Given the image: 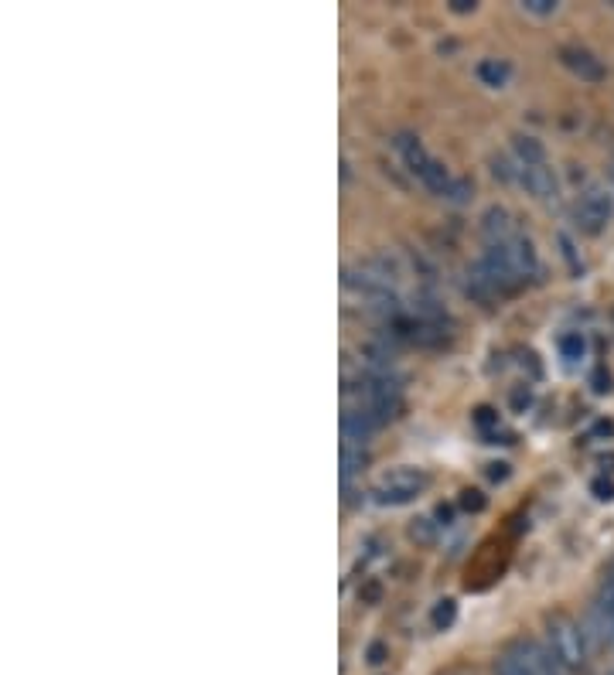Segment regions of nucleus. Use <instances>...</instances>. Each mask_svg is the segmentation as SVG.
Here are the masks:
<instances>
[{"instance_id":"nucleus-1","label":"nucleus","mask_w":614,"mask_h":675,"mask_svg":"<svg viewBox=\"0 0 614 675\" xmlns=\"http://www.w3.org/2000/svg\"><path fill=\"white\" fill-rule=\"evenodd\" d=\"M546 641H550V652L553 658L563 665L567 672H580L587 662V635H584V624H577L570 614H550L546 618Z\"/></svg>"},{"instance_id":"nucleus-2","label":"nucleus","mask_w":614,"mask_h":675,"mask_svg":"<svg viewBox=\"0 0 614 675\" xmlns=\"http://www.w3.org/2000/svg\"><path fill=\"white\" fill-rule=\"evenodd\" d=\"M423 488H427V474L423 471L396 468V471L383 474V481H379L376 491H372V498H376L379 505H406V502H413Z\"/></svg>"},{"instance_id":"nucleus-3","label":"nucleus","mask_w":614,"mask_h":675,"mask_svg":"<svg viewBox=\"0 0 614 675\" xmlns=\"http://www.w3.org/2000/svg\"><path fill=\"white\" fill-rule=\"evenodd\" d=\"M611 212H614V202L601 185H591L577 202V222L587 236H601L604 225L611 222Z\"/></svg>"},{"instance_id":"nucleus-4","label":"nucleus","mask_w":614,"mask_h":675,"mask_svg":"<svg viewBox=\"0 0 614 675\" xmlns=\"http://www.w3.org/2000/svg\"><path fill=\"white\" fill-rule=\"evenodd\" d=\"M509 652L522 665V672L526 675H567V669L553 658L550 648H543L533 638H516L509 645Z\"/></svg>"},{"instance_id":"nucleus-5","label":"nucleus","mask_w":614,"mask_h":675,"mask_svg":"<svg viewBox=\"0 0 614 675\" xmlns=\"http://www.w3.org/2000/svg\"><path fill=\"white\" fill-rule=\"evenodd\" d=\"M560 62L567 65V69L574 72L580 82H604V79H608V69L601 65V58L591 55L587 48H580V45H563L560 48Z\"/></svg>"},{"instance_id":"nucleus-6","label":"nucleus","mask_w":614,"mask_h":675,"mask_svg":"<svg viewBox=\"0 0 614 675\" xmlns=\"http://www.w3.org/2000/svg\"><path fill=\"white\" fill-rule=\"evenodd\" d=\"M519 185L529 191L539 202H550V198H557V174H553L550 164H533V168H519Z\"/></svg>"},{"instance_id":"nucleus-7","label":"nucleus","mask_w":614,"mask_h":675,"mask_svg":"<svg viewBox=\"0 0 614 675\" xmlns=\"http://www.w3.org/2000/svg\"><path fill=\"white\" fill-rule=\"evenodd\" d=\"M499 249H502V256H505V263H509V270L516 273L519 280L533 277V273L539 270L536 246L529 243V239L516 236V239H512V243H505V246H499Z\"/></svg>"},{"instance_id":"nucleus-8","label":"nucleus","mask_w":614,"mask_h":675,"mask_svg":"<svg viewBox=\"0 0 614 675\" xmlns=\"http://www.w3.org/2000/svg\"><path fill=\"white\" fill-rule=\"evenodd\" d=\"M481 236L488 239V246H505L516 239V222H512V215L502 205H492L481 215Z\"/></svg>"},{"instance_id":"nucleus-9","label":"nucleus","mask_w":614,"mask_h":675,"mask_svg":"<svg viewBox=\"0 0 614 675\" xmlns=\"http://www.w3.org/2000/svg\"><path fill=\"white\" fill-rule=\"evenodd\" d=\"M393 144H396V150H400V154H403L406 168L417 174V178H423L430 164H434V157L427 154V147H423V144H420V137H413V133H400V137H396Z\"/></svg>"},{"instance_id":"nucleus-10","label":"nucleus","mask_w":614,"mask_h":675,"mask_svg":"<svg viewBox=\"0 0 614 675\" xmlns=\"http://www.w3.org/2000/svg\"><path fill=\"white\" fill-rule=\"evenodd\" d=\"M516 157L519 168H533V164H546V150L536 137H516Z\"/></svg>"},{"instance_id":"nucleus-11","label":"nucleus","mask_w":614,"mask_h":675,"mask_svg":"<svg viewBox=\"0 0 614 675\" xmlns=\"http://www.w3.org/2000/svg\"><path fill=\"white\" fill-rule=\"evenodd\" d=\"M509 65L505 62H499V58H485V62L478 65V79L485 82V86H492V89H502L505 82H509Z\"/></svg>"},{"instance_id":"nucleus-12","label":"nucleus","mask_w":614,"mask_h":675,"mask_svg":"<svg viewBox=\"0 0 614 675\" xmlns=\"http://www.w3.org/2000/svg\"><path fill=\"white\" fill-rule=\"evenodd\" d=\"M406 536H410L417 546H434L437 543V522L434 519H413L410 529H406Z\"/></svg>"},{"instance_id":"nucleus-13","label":"nucleus","mask_w":614,"mask_h":675,"mask_svg":"<svg viewBox=\"0 0 614 675\" xmlns=\"http://www.w3.org/2000/svg\"><path fill=\"white\" fill-rule=\"evenodd\" d=\"M365 461H369V457H365V450L359 444H342V478L345 481L352 478L355 471H362Z\"/></svg>"},{"instance_id":"nucleus-14","label":"nucleus","mask_w":614,"mask_h":675,"mask_svg":"<svg viewBox=\"0 0 614 675\" xmlns=\"http://www.w3.org/2000/svg\"><path fill=\"white\" fill-rule=\"evenodd\" d=\"M454 618H458V604H454V600H451V597L437 600L434 614H430V621H434V628H437V631L451 628V624H454Z\"/></svg>"},{"instance_id":"nucleus-15","label":"nucleus","mask_w":614,"mask_h":675,"mask_svg":"<svg viewBox=\"0 0 614 675\" xmlns=\"http://www.w3.org/2000/svg\"><path fill=\"white\" fill-rule=\"evenodd\" d=\"M471 195H475V185H471L468 178H454L444 198H447V202H451V205H464V202H471Z\"/></svg>"},{"instance_id":"nucleus-16","label":"nucleus","mask_w":614,"mask_h":675,"mask_svg":"<svg viewBox=\"0 0 614 675\" xmlns=\"http://www.w3.org/2000/svg\"><path fill=\"white\" fill-rule=\"evenodd\" d=\"M557 243H560L563 260L570 263V270H574V273L584 270V260H580V256H577V249H574V243H570V236H567V232H560V236H557Z\"/></svg>"},{"instance_id":"nucleus-17","label":"nucleus","mask_w":614,"mask_h":675,"mask_svg":"<svg viewBox=\"0 0 614 675\" xmlns=\"http://www.w3.org/2000/svg\"><path fill=\"white\" fill-rule=\"evenodd\" d=\"M560 352H563V358H567V362H577V358L584 355V338H580V335H563Z\"/></svg>"},{"instance_id":"nucleus-18","label":"nucleus","mask_w":614,"mask_h":675,"mask_svg":"<svg viewBox=\"0 0 614 675\" xmlns=\"http://www.w3.org/2000/svg\"><path fill=\"white\" fill-rule=\"evenodd\" d=\"M458 505L464 508V512H481V508H485V495H481L478 488H464Z\"/></svg>"},{"instance_id":"nucleus-19","label":"nucleus","mask_w":614,"mask_h":675,"mask_svg":"<svg viewBox=\"0 0 614 675\" xmlns=\"http://www.w3.org/2000/svg\"><path fill=\"white\" fill-rule=\"evenodd\" d=\"M495 675H526V672H522V665L512 658L509 648H505V652L495 658Z\"/></svg>"},{"instance_id":"nucleus-20","label":"nucleus","mask_w":614,"mask_h":675,"mask_svg":"<svg viewBox=\"0 0 614 675\" xmlns=\"http://www.w3.org/2000/svg\"><path fill=\"white\" fill-rule=\"evenodd\" d=\"M475 423L481 430H492V427H499V413L492 410V406H478L475 410Z\"/></svg>"},{"instance_id":"nucleus-21","label":"nucleus","mask_w":614,"mask_h":675,"mask_svg":"<svg viewBox=\"0 0 614 675\" xmlns=\"http://www.w3.org/2000/svg\"><path fill=\"white\" fill-rule=\"evenodd\" d=\"M529 14H553L557 11V0H522Z\"/></svg>"},{"instance_id":"nucleus-22","label":"nucleus","mask_w":614,"mask_h":675,"mask_svg":"<svg viewBox=\"0 0 614 675\" xmlns=\"http://www.w3.org/2000/svg\"><path fill=\"white\" fill-rule=\"evenodd\" d=\"M492 171H495V178H502V181H516V178H519V174L512 171V164L505 161V157H495V161H492Z\"/></svg>"},{"instance_id":"nucleus-23","label":"nucleus","mask_w":614,"mask_h":675,"mask_svg":"<svg viewBox=\"0 0 614 675\" xmlns=\"http://www.w3.org/2000/svg\"><path fill=\"white\" fill-rule=\"evenodd\" d=\"M591 491H594V498H601V502H611V498H614V481L597 478L594 485H591Z\"/></svg>"},{"instance_id":"nucleus-24","label":"nucleus","mask_w":614,"mask_h":675,"mask_svg":"<svg viewBox=\"0 0 614 675\" xmlns=\"http://www.w3.org/2000/svg\"><path fill=\"white\" fill-rule=\"evenodd\" d=\"M359 597H362V604H379V597H383V587H379L376 580H369L365 587L359 590Z\"/></svg>"},{"instance_id":"nucleus-25","label":"nucleus","mask_w":614,"mask_h":675,"mask_svg":"<svg viewBox=\"0 0 614 675\" xmlns=\"http://www.w3.org/2000/svg\"><path fill=\"white\" fill-rule=\"evenodd\" d=\"M594 393H601V396H604V393H611V375L604 372V369H597V372H594Z\"/></svg>"},{"instance_id":"nucleus-26","label":"nucleus","mask_w":614,"mask_h":675,"mask_svg":"<svg viewBox=\"0 0 614 675\" xmlns=\"http://www.w3.org/2000/svg\"><path fill=\"white\" fill-rule=\"evenodd\" d=\"M529 403H533V393H529V389H516V393H512V406H516V410H526Z\"/></svg>"},{"instance_id":"nucleus-27","label":"nucleus","mask_w":614,"mask_h":675,"mask_svg":"<svg viewBox=\"0 0 614 675\" xmlns=\"http://www.w3.org/2000/svg\"><path fill=\"white\" fill-rule=\"evenodd\" d=\"M488 478L505 481V478H509V464H488Z\"/></svg>"},{"instance_id":"nucleus-28","label":"nucleus","mask_w":614,"mask_h":675,"mask_svg":"<svg viewBox=\"0 0 614 675\" xmlns=\"http://www.w3.org/2000/svg\"><path fill=\"white\" fill-rule=\"evenodd\" d=\"M475 7H478L475 0H451V11H454V14H471V11H475Z\"/></svg>"},{"instance_id":"nucleus-29","label":"nucleus","mask_w":614,"mask_h":675,"mask_svg":"<svg viewBox=\"0 0 614 675\" xmlns=\"http://www.w3.org/2000/svg\"><path fill=\"white\" fill-rule=\"evenodd\" d=\"M454 522V508L451 505H437V525H451Z\"/></svg>"},{"instance_id":"nucleus-30","label":"nucleus","mask_w":614,"mask_h":675,"mask_svg":"<svg viewBox=\"0 0 614 675\" xmlns=\"http://www.w3.org/2000/svg\"><path fill=\"white\" fill-rule=\"evenodd\" d=\"M369 662H372V665L386 662V648H383V645H372V648H369Z\"/></svg>"},{"instance_id":"nucleus-31","label":"nucleus","mask_w":614,"mask_h":675,"mask_svg":"<svg viewBox=\"0 0 614 675\" xmlns=\"http://www.w3.org/2000/svg\"><path fill=\"white\" fill-rule=\"evenodd\" d=\"M522 365H529V372H533L536 379H539V362H536L533 352H522Z\"/></svg>"},{"instance_id":"nucleus-32","label":"nucleus","mask_w":614,"mask_h":675,"mask_svg":"<svg viewBox=\"0 0 614 675\" xmlns=\"http://www.w3.org/2000/svg\"><path fill=\"white\" fill-rule=\"evenodd\" d=\"M597 604H601V600H597ZM601 607H604V611L611 614V624H614V600H611V604H601Z\"/></svg>"},{"instance_id":"nucleus-33","label":"nucleus","mask_w":614,"mask_h":675,"mask_svg":"<svg viewBox=\"0 0 614 675\" xmlns=\"http://www.w3.org/2000/svg\"><path fill=\"white\" fill-rule=\"evenodd\" d=\"M604 675H614V662H611V669H608V672H604Z\"/></svg>"}]
</instances>
